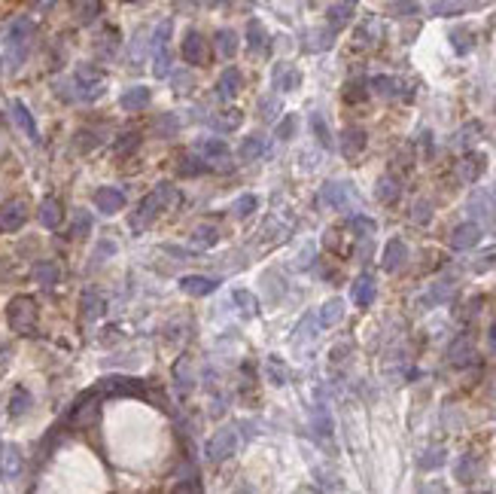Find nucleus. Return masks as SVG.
Here are the masks:
<instances>
[{
    "instance_id": "obj_5",
    "label": "nucleus",
    "mask_w": 496,
    "mask_h": 494,
    "mask_svg": "<svg viewBox=\"0 0 496 494\" xmlns=\"http://www.w3.org/2000/svg\"><path fill=\"white\" fill-rule=\"evenodd\" d=\"M408 259V247L402 238H390L387 247H384V257H381V266H384V272H399L402 266H405Z\"/></svg>"
},
{
    "instance_id": "obj_10",
    "label": "nucleus",
    "mask_w": 496,
    "mask_h": 494,
    "mask_svg": "<svg viewBox=\"0 0 496 494\" xmlns=\"http://www.w3.org/2000/svg\"><path fill=\"white\" fill-rule=\"evenodd\" d=\"M95 204H98V211H104V214H116V211L125 208V195L119 193L116 186H104L95 193Z\"/></svg>"
},
{
    "instance_id": "obj_11",
    "label": "nucleus",
    "mask_w": 496,
    "mask_h": 494,
    "mask_svg": "<svg viewBox=\"0 0 496 494\" xmlns=\"http://www.w3.org/2000/svg\"><path fill=\"white\" fill-rule=\"evenodd\" d=\"M365 140H368V135L363 129H344L341 131V153L347 159H357L359 153L365 150Z\"/></svg>"
},
{
    "instance_id": "obj_45",
    "label": "nucleus",
    "mask_w": 496,
    "mask_h": 494,
    "mask_svg": "<svg viewBox=\"0 0 496 494\" xmlns=\"http://www.w3.org/2000/svg\"><path fill=\"white\" fill-rule=\"evenodd\" d=\"M491 345H493V351H496V323L491 327Z\"/></svg>"
},
{
    "instance_id": "obj_37",
    "label": "nucleus",
    "mask_w": 496,
    "mask_h": 494,
    "mask_svg": "<svg viewBox=\"0 0 496 494\" xmlns=\"http://www.w3.org/2000/svg\"><path fill=\"white\" fill-rule=\"evenodd\" d=\"M12 110H16V116H19V122H22V125H25V131H27V135H31V138H37V129H34V119H31V116H27V110L22 107V104H16V107H12Z\"/></svg>"
},
{
    "instance_id": "obj_41",
    "label": "nucleus",
    "mask_w": 496,
    "mask_h": 494,
    "mask_svg": "<svg viewBox=\"0 0 496 494\" xmlns=\"http://www.w3.org/2000/svg\"><path fill=\"white\" fill-rule=\"evenodd\" d=\"M240 119H244V116H240L238 110H225V116L219 119V122H223V129H238Z\"/></svg>"
},
{
    "instance_id": "obj_28",
    "label": "nucleus",
    "mask_w": 496,
    "mask_h": 494,
    "mask_svg": "<svg viewBox=\"0 0 496 494\" xmlns=\"http://www.w3.org/2000/svg\"><path fill=\"white\" fill-rule=\"evenodd\" d=\"M420 470H438L444 464V449H429V451H423V458L420 461Z\"/></svg>"
},
{
    "instance_id": "obj_38",
    "label": "nucleus",
    "mask_w": 496,
    "mask_h": 494,
    "mask_svg": "<svg viewBox=\"0 0 496 494\" xmlns=\"http://www.w3.org/2000/svg\"><path fill=\"white\" fill-rule=\"evenodd\" d=\"M475 131H481V125H478V122H469V125H466V129L457 135V147H469L472 140H475V138H469V135H475Z\"/></svg>"
},
{
    "instance_id": "obj_29",
    "label": "nucleus",
    "mask_w": 496,
    "mask_h": 494,
    "mask_svg": "<svg viewBox=\"0 0 496 494\" xmlns=\"http://www.w3.org/2000/svg\"><path fill=\"white\" fill-rule=\"evenodd\" d=\"M216 43H219V52H223L225 58H232V55H235V49H238V37L232 31H219L216 34Z\"/></svg>"
},
{
    "instance_id": "obj_23",
    "label": "nucleus",
    "mask_w": 496,
    "mask_h": 494,
    "mask_svg": "<svg viewBox=\"0 0 496 494\" xmlns=\"http://www.w3.org/2000/svg\"><path fill=\"white\" fill-rule=\"evenodd\" d=\"M265 369H268V378H271V385H286L289 372H286V366H283L278 357H268V360H265Z\"/></svg>"
},
{
    "instance_id": "obj_12",
    "label": "nucleus",
    "mask_w": 496,
    "mask_h": 494,
    "mask_svg": "<svg viewBox=\"0 0 496 494\" xmlns=\"http://www.w3.org/2000/svg\"><path fill=\"white\" fill-rule=\"evenodd\" d=\"M268 153V138L265 135H250V138H244V144L238 147V156L244 159V162H256L262 159Z\"/></svg>"
},
{
    "instance_id": "obj_9",
    "label": "nucleus",
    "mask_w": 496,
    "mask_h": 494,
    "mask_svg": "<svg viewBox=\"0 0 496 494\" xmlns=\"http://www.w3.org/2000/svg\"><path fill=\"white\" fill-rule=\"evenodd\" d=\"M350 296H353V302H357L359 308H368V305H372L374 296H378V284H374L372 275H359L357 284H353V290H350Z\"/></svg>"
},
{
    "instance_id": "obj_17",
    "label": "nucleus",
    "mask_w": 496,
    "mask_h": 494,
    "mask_svg": "<svg viewBox=\"0 0 496 494\" xmlns=\"http://www.w3.org/2000/svg\"><path fill=\"white\" fill-rule=\"evenodd\" d=\"M484 162H487L484 156H475V153L472 156H466L463 162H460V178H463L466 183H475L481 174H484Z\"/></svg>"
},
{
    "instance_id": "obj_30",
    "label": "nucleus",
    "mask_w": 496,
    "mask_h": 494,
    "mask_svg": "<svg viewBox=\"0 0 496 494\" xmlns=\"http://www.w3.org/2000/svg\"><path fill=\"white\" fill-rule=\"evenodd\" d=\"M311 125H314L317 140H320L323 147H332V135H329V129H326V119L320 116V113H314V116H311Z\"/></svg>"
},
{
    "instance_id": "obj_21",
    "label": "nucleus",
    "mask_w": 496,
    "mask_h": 494,
    "mask_svg": "<svg viewBox=\"0 0 496 494\" xmlns=\"http://www.w3.org/2000/svg\"><path fill=\"white\" fill-rule=\"evenodd\" d=\"M232 302H235V305H240L244 317H253V314L259 312V299H256V296H253L250 290H235V293H232Z\"/></svg>"
},
{
    "instance_id": "obj_19",
    "label": "nucleus",
    "mask_w": 496,
    "mask_h": 494,
    "mask_svg": "<svg viewBox=\"0 0 496 494\" xmlns=\"http://www.w3.org/2000/svg\"><path fill=\"white\" fill-rule=\"evenodd\" d=\"M25 223V204H6L3 214H0V229L16 232Z\"/></svg>"
},
{
    "instance_id": "obj_42",
    "label": "nucleus",
    "mask_w": 496,
    "mask_h": 494,
    "mask_svg": "<svg viewBox=\"0 0 496 494\" xmlns=\"http://www.w3.org/2000/svg\"><path fill=\"white\" fill-rule=\"evenodd\" d=\"M451 290H453V287H451V281H438V284H436V290H432V299H438V302H442V299H448Z\"/></svg>"
},
{
    "instance_id": "obj_32",
    "label": "nucleus",
    "mask_w": 496,
    "mask_h": 494,
    "mask_svg": "<svg viewBox=\"0 0 496 494\" xmlns=\"http://www.w3.org/2000/svg\"><path fill=\"white\" fill-rule=\"evenodd\" d=\"M350 229L357 232V235H374V229H378V226H374V220H368V217L357 214V217L350 220Z\"/></svg>"
},
{
    "instance_id": "obj_22",
    "label": "nucleus",
    "mask_w": 496,
    "mask_h": 494,
    "mask_svg": "<svg viewBox=\"0 0 496 494\" xmlns=\"http://www.w3.org/2000/svg\"><path fill=\"white\" fill-rule=\"evenodd\" d=\"M372 86H374V92H381L384 98H393V95H402V83L399 80H393V76H374L372 80Z\"/></svg>"
},
{
    "instance_id": "obj_34",
    "label": "nucleus",
    "mask_w": 496,
    "mask_h": 494,
    "mask_svg": "<svg viewBox=\"0 0 496 494\" xmlns=\"http://www.w3.org/2000/svg\"><path fill=\"white\" fill-rule=\"evenodd\" d=\"M295 125H299L295 113H286V116H283V122L278 125V138H280V140H289V138L295 135Z\"/></svg>"
},
{
    "instance_id": "obj_8",
    "label": "nucleus",
    "mask_w": 496,
    "mask_h": 494,
    "mask_svg": "<svg viewBox=\"0 0 496 494\" xmlns=\"http://www.w3.org/2000/svg\"><path fill=\"white\" fill-rule=\"evenodd\" d=\"M201 150H204V156H207V168H229V162H232L229 144H223L219 138H210L201 144Z\"/></svg>"
},
{
    "instance_id": "obj_14",
    "label": "nucleus",
    "mask_w": 496,
    "mask_h": 494,
    "mask_svg": "<svg viewBox=\"0 0 496 494\" xmlns=\"http://www.w3.org/2000/svg\"><path fill=\"white\" fill-rule=\"evenodd\" d=\"M183 55H186L189 65H204V40L201 34L189 31L186 40H183Z\"/></svg>"
},
{
    "instance_id": "obj_33",
    "label": "nucleus",
    "mask_w": 496,
    "mask_h": 494,
    "mask_svg": "<svg viewBox=\"0 0 496 494\" xmlns=\"http://www.w3.org/2000/svg\"><path fill=\"white\" fill-rule=\"evenodd\" d=\"M457 479H460V482H472V479H475V461H472V458L463 455L457 461Z\"/></svg>"
},
{
    "instance_id": "obj_36",
    "label": "nucleus",
    "mask_w": 496,
    "mask_h": 494,
    "mask_svg": "<svg viewBox=\"0 0 496 494\" xmlns=\"http://www.w3.org/2000/svg\"><path fill=\"white\" fill-rule=\"evenodd\" d=\"M278 110H280V104L274 101V98H262V101H259V116H262V119H268V122H271V119L278 116Z\"/></svg>"
},
{
    "instance_id": "obj_16",
    "label": "nucleus",
    "mask_w": 496,
    "mask_h": 494,
    "mask_svg": "<svg viewBox=\"0 0 496 494\" xmlns=\"http://www.w3.org/2000/svg\"><path fill=\"white\" fill-rule=\"evenodd\" d=\"M150 101H153V95H150V89L146 86H134V89H128L122 95V107L125 110H144V107H150Z\"/></svg>"
},
{
    "instance_id": "obj_25",
    "label": "nucleus",
    "mask_w": 496,
    "mask_h": 494,
    "mask_svg": "<svg viewBox=\"0 0 496 494\" xmlns=\"http://www.w3.org/2000/svg\"><path fill=\"white\" fill-rule=\"evenodd\" d=\"M256 208H259V199L247 193V195H240V199L235 202V217H238V220H247V217H250Z\"/></svg>"
},
{
    "instance_id": "obj_6",
    "label": "nucleus",
    "mask_w": 496,
    "mask_h": 494,
    "mask_svg": "<svg viewBox=\"0 0 496 494\" xmlns=\"http://www.w3.org/2000/svg\"><path fill=\"white\" fill-rule=\"evenodd\" d=\"M481 241V226L478 223H460L451 232V247L453 250H472Z\"/></svg>"
},
{
    "instance_id": "obj_7",
    "label": "nucleus",
    "mask_w": 496,
    "mask_h": 494,
    "mask_svg": "<svg viewBox=\"0 0 496 494\" xmlns=\"http://www.w3.org/2000/svg\"><path fill=\"white\" fill-rule=\"evenodd\" d=\"M219 287V278H207V275H186L180 278V290L186 296H210Z\"/></svg>"
},
{
    "instance_id": "obj_4",
    "label": "nucleus",
    "mask_w": 496,
    "mask_h": 494,
    "mask_svg": "<svg viewBox=\"0 0 496 494\" xmlns=\"http://www.w3.org/2000/svg\"><path fill=\"white\" fill-rule=\"evenodd\" d=\"M10 323L19 330V333H31L34 330V302L22 296L10 305Z\"/></svg>"
},
{
    "instance_id": "obj_24",
    "label": "nucleus",
    "mask_w": 496,
    "mask_h": 494,
    "mask_svg": "<svg viewBox=\"0 0 496 494\" xmlns=\"http://www.w3.org/2000/svg\"><path fill=\"white\" fill-rule=\"evenodd\" d=\"M40 220H43V226H58V220H61V208H58V202L46 199L43 204H40Z\"/></svg>"
},
{
    "instance_id": "obj_3",
    "label": "nucleus",
    "mask_w": 496,
    "mask_h": 494,
    "mask_svg": "<svg viewBox=\"0 0 496 494\" xmlns=\"http://www.w3.org/2000/svg\"><path fill=\"white\" fill-rule=\"evenodd\" d=\"M238 449V433L235 427H225V430H216L207 442V461L210 464H223L225 458H232Z\"/></svg>"
},
{
    "instance_id": "obj_35",
    "label": "nucleus",
    "mask_w": 496,
    "mask_h": 494,
    "mask_svg": "<svg viewBox=\"0 0 496 494\" xmlns=\"http://www.w3.org/2000/svg\"><path fill=\"white\" fill-rule=\"evenodd\" d=\"M155 131H159L161 138H174L177 135V119L171 116V113H165V116L155 122Z\"/></svg>"
},
{
    "instance_id": "obj_26",
    "label": "nucleus",
    "mask_w": 496,
    "mask_h": 494,
    "mask_svg": "<svg viewBox=\"0 0 496 494\" xmlns=\"http://www.w3.org/2000/svg\"><path fill=\"white\" fill-rule=\"evenodd\" d=\"M378 199L381 202H396L399 199V183L393 178H381L378 180Z\"/></svg>"
},
{
    "instance_id": "obj_20",
    "label": "nucleus",
    "mask_w": 496,
    "mask_h": 494,
    "mask_svg": "<svg viewBox=\"0 0 496 494\" xmlns=\"http://www.w3.org/2000/svg\"><path fill=\"white\" fill-rule=\"evenodd\" d=\"M0 467H3V476H16L19 470H22V455H19L16 446H6L3 455H0Z\"/></svg>"
},
{
    "instance_id": "obj_2",
    "label": "nucleus",
    "mask_w": 496,
    "mask_h": 494,
    "mask_svg": "<svg viewBox=\"0 0 496 494\" xmlns=\"http://www.w3.org/2000/svg\"><path fill=\"white\" fill-rule=\"evenodd\" d=\"M320 199H323V204H329V208H335V211H347L359 202V195L353 193V186L347 180H329V183H323Z\"/></svg>"
},
{
    "instance_id": "obj_43",
    "label": "nucleus",
    "mask_w": 496,
    "mask_h": 494,
    "mask_svg": "<svg viewBox=\"0 0 496 494\" xmlns=\"http://www.w3.org/2000/svg\"><path fill=\"white\" fill-rule=\"evenodd\" d=\"M131 147H137V135H122V140L116 144V153H128Z\"/></svg>"
},
{
    "instance_id": "obj_1",
    "label": "nucleus",
    "mask_w": 496,
    "mask_h": 494,
    "mask_svg": "<svg viewBox=\"0 0 496 494\" xmlns=\"http://www.w3.org/2000/svg\"><path fill=\"white\" fill-rule=\"evenodd\" d=\"M177 202V193L171 189V183H159V186L153 189L150 195H146L144 202H140V208H137V214L131 217V226L134 229H146L153 220H155V214L159 211H165V208H171V204Z\"/></svg>"
},
{
    "instance_id": "obj_44",
    "label": "nucleus",
    "mask_w": 496,
    "mask_h": 494,
    "mask_svg": "<svg viewBox=\"0 0 496 494\" xmlns=\"http://www.w3.org/2000/svg\"><path fill=\"white\" fill-rule=\"evenodd\" d=\"M262 37H265V34H262V25L253 22V25H250V46L259 49V46H262Z\"/></svg>"
},
{
    "instance_id": "obj_27",
    "label": "nucleus",
    "mask_w": 496,
    "mask_h": 494,
    "mask_svg": "<svg viewBox=\"0 0 496 494\" xmlns=\"http://www.w3.org/2000/svg\"><path fill=\"white\" fill-rule=\"evenodd\" d=\"M216 235H219V232L214 229V226H195L192 241H195L198 247H210V244H216Z\"/></svg>"
},
{
    "instance_id": "obj_15",
    "label": "nucleus",
    "mask_w": 496,
    "mask_h": 494,
    "mask_svg": "<svg viewBox=\"0 0 496 494\" xmlns=\"http://www.w3.org/2000/svg\"><path fill=\"white\" fill-rule=\"evenodd\" d=\"M344 321V299H329V302H323V308H320V323L323 327H338V323Z\"/></svg>"
},
{
    "instance_id": "obj_13",
    "label": "nucleus",
    "mask_w": 496,
    "mask_h": 494,
    "mask_svg": "<svg viewBox=\"0 0 496 494\" xmlns=\"http://www.w3.org/2000/svg\"><path fill=\"white\" fill-rule=\"evenodd\" d=\"M240 92V74L235 67H229L223 76H219V83H216V95L223 98V101H232Z\"/></svg>"
},
{
    "instance_id": "obj_40",
    "label": "nucleus",
    "mask_w": 496,
    "mask_h": 494,
    "mask_svg": "<svg viewBox=\"0 0 496 494\" xmlns=\"http://www.w3.org/2000/svg\"><path fill=\"white\" fill-rule=\"evenodd\" d=\"M414 211H417V214H414V220H417V223H429V220H432V208H429L427 202H417V204H414Z\"/></svg>"
},
{
    "instance_id": "obj_18",
    "label": "nucleus",
    "mask_w": 496,
    "mask_h": 494,
    "mask_svg": "<svg viewBox=\"0 0 496 494\" xmlns=\"http://www.w3.org/2000/svg\"><path fill=\"white\" fill-rule=\"evenodd\" d=\"M299 83H302L299 70H293L289 65H283V67L274 70V89H280V92H293V89H299Z\"/></svg>"
},
{
    "instance_id": "obj_39",
    "label": "nucleus",
    "mask_w": 496,
    "mask_h": 494,
    "mask_svg": "<svg viewBox=\"0 0 496 494\" xmlns=\"http://www.w3.org/2000/svg\"><path fill=\"white\" fill-rule=\"evenodd\" d=\"M27 403H31V400H27V394H25V391H16V394H12V415H22L25 409H27Z\"/></svg>"
},
{
    "instance_id": "obj_31",
    "label": "nucleus",
    "mask_w": 496,
    "mask_h": 494,
    "mask_svg": "<svg viewBox=\"0 0 496 494\" xmlns=\"http://www.w3.org/2000/svg\"><path fill=\"white\" fill-rule=\"evenodd\" d=\"M201 171H207V162H198L195 156H183L180 159V174H186V178H195V174H201Z\"/></svg>"
}]
</instances>
